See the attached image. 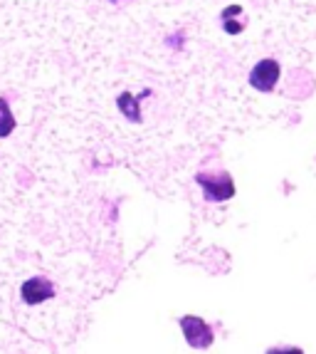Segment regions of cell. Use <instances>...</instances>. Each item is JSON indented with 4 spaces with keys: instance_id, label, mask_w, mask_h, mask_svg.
<instances>
[{
    "instance_id": "cell-1",
    "label": "cell",
    "mask_w": 316,
    "mask_h": 354,
    "mask_svg": "<svg viewBox=\"0 0 316 354\" xmlns=\"http://www.w3.org/2000/svg\"><path fill=\"white\" fill-rule=\"evenodd\" d=\"M195 183L200 186L208 203H225L235 198V181L228 171H198Z\"/></svg>"
},
{
    "instance_id": "cell-2",
    "label": "cell",
    "mask_w": 316,
    "mask_h": 354,
    "mask_svg": "<svg viewBox=\"0 0 316 354\" xmlns=\"http://www.w3.org/2000/svg\"><path fill=\"white\" fill-rule=\"evenodd\" d=\"M178 325H181V332H183V337H186L188 347L208 349L213 342H215V332H213V327L208 325L203 317H198V315H183V317L178 319Z\"/></svg>"
},
{
    "instance_id": "cell-3",
    "label": "cell",
    "mask_w": 316,
    "mask_h": 354,
    "mask_svg": "<svg viewBox=\"0 0 316 354\" xmlns=\"http://www.w3.org/2000/svg\"><path fill=\"white\" fill-rule=\"evenodd\" d=\"M279 77H282L279 62L272 57H264L250 70L247 82H250L252 89H257V92H275V87L279 84Z\"/></svg>"
},
{
    "instance_id": "cell-4",
    "label": "cell",
    "mask_w": 316,
    "mask_h": 354,
    "mask_svg": "<svg viewBox=\"0 0 316 354\" xmlns=\"http://www.w3.org/2000/svg\"><path fill=\"white\" fill-rule=\"evenodd\" d=\"M20 297H23L25 305L35 307L42 305V302L52 300L55 297V285L50 278L45 275H35V278H28L23 285H20Z\"/></svg>"
},
{
    "instance_id": "cell-5",
    "label": "cell",
    "mask_w": 316,
    "mask_h": 354,
    "mask_svg": "<svg viewBox=\"0 0 316 354\" xmlns=\"http://www.w3.org/2000/svg\"><path fill=\"white\" fill-rule=\"evenodd\" d=\"M117 109L129 119L131 124H141L144 122V114H141V97L131 95V92H121L117 97Z\"/></svg>"
},
{
    "instance_id": "cell-6",
    "label": "cell",
    "mask_w": 316,
    "mask_h": 354,
    "mask_svg": "<svg viewBox=\"0 0 316 354\" xmlns=\"http://www.w3.org/2000/svg\"><path fill=\"white\" fill-rule=\"evenodd\" d=\"M12 131H15V117H12L6 97H0V139L10 136Z\"/></svg>"
},
{
    "instance_id": "cell-7",
    "label": "cell",
    "mask_w": 316,
    "mask_h": 354,
    "mask_svg": "<svg viewBox=\"0 0 316 354\" xmlns=\"http://www.w3.org/2000/svg\"><path fill=\"white\" fill-rule=\"evenodd\" d=\"M223 30L228 32V35H237V32H242V25L237 23V20H233V18H225L223 20Z\"/></svg>"
},
{
    "instance_id": "cell-8",
    "label": "cell",
    "mask_w": 316,
    "mask_h": 354,
    "mask_svg": "<svg viewBox=\"0 0 316 354\" xmlns=\"http://www.w3.org/2000/svg\"><path fill=\"white\" fill-rule=\"evenodd\" d=\"M166 42H168V45H170V48H173V50H181V42H183V35H173V37H168V40H166Z\"/></svg>"
},
{
    "instance_id": "cell-9",
    "label": "cell",
    "mask_w": 316,
    "mask_h": 354,
    "mask_svg": "<svg viewBox=\"0 0 316 354\" xmlns=\"http://www.w3.org/2000/svg\"><path fill=\"white\" fill-rule=\"evenodd\" d=\"M109 3H121V0H109Z\"/></svg>"
}]
</instances>
